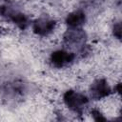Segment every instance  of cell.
Returning <instances> with one entry per match:
<instances>
[{"label": "cell", "mask_w": 122, "mask_h": 122, "mask_svg": "<svg viewBox=\"0 0 122 122\" xmlns=\"http://www.w3.org/2000/svg\"><path fill=\"white\" fill-rule=\"evenodd\" d=\"M92 116L94 117L95 120H105V118L103 117V115L101 114V112L98 110H93L92 112Z\"/></svg>", "instance_id": "cell-6"}, {"label": "cell", "mask_w": 122, "mask_h": 122, "mask_svg": "<svg viewBox=\"0 0 122 122\" xmlns=\"http://www.w3.org/2000/svg\"><path fill=\"white\" fill-rule=\"evenodd\" d=\"M64 102L66 105L74 112H80L88 103V98L77 92L68 91L64 94Z\"/></svg>", "instance_id": "cell-1"}, {"label": "cell", "mask_w": 122, "mask_h": 122, "mask_svg": "<svg viewBox=\"0 0 122 122\" xmlns=\"http://www.w3.org/2000/svg\"><path fill=\"white\" fill-rule=\"evenodd\" d=\"M85 20H86L85 13L81 10H75L68 15L66 22L71 28H78L79 26L84 24Z\"/></svg>", "instance_id": "cell-5"}, {"label": "cell", "mask_w": 122, "mask_h": 122, "mask_svg": "<svg viewBox=\"0 0 122 122\" xmlns=\"http://www.w3.org/2000/svg\"><path fill=\"white\" fill-rule=\"evenodd\" d=\"M74 59V54L67 51H56L51 56V61L52 65L56 68H62L72 62Z\"/></svg>", "instance_id": "cell-2"}, {"label": "cell", "mask_w": 122, "mask_h": 122, "mask_svg": "<svg viewBox=\"0 0 122 122\" xmlns=\"http://www.w3.org/2000/svg\"><path fill=\"white\" fill-rule=\"evenodd\" d=\"M113 33H114V35H115L118 39L120 38V36H121V27H120V23H117L116 25H114Z\"/></svg>", "instance_id": "cell-7"}, {"label": "cell", "mask_w": 122, "mask_h": 122, "mask_svg": "<svg viewBox=\"0 0 122 122\" xmlns=\"http://www.w3.org/2000/svg\"><path fill=\"white\" fill-rule=\"evenodd\" d=\"M55 28V22L53 20L41 18L35 21L33 24V30L39 35H48Z\"/></svg>", "instance_id": "cell-4"}, {"label": "cell", "mask_w": 122, "mask_h": 122, "mask_svg": "<svg viewBox=\"0 0 122 122\" xmlns=\"http://www.w3.org/2000/svg\"><path fill=\"white\" fill-rule=\"evenodd\" d=\"M111 93V89L108 86V83L103 80H97L95 81L91 88V94L95 99H101L106 96H108Z\"/></svg>", "instance_id": "cell-3"}]
</instances>
